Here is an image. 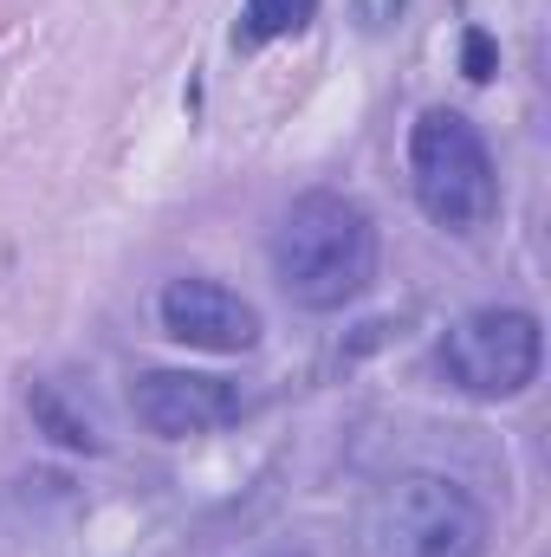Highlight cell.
<instances>
[{
	"mask_svg": "<svg viewBox=\"0 0 551 557\" xmlns=\"http://www.w3.org/2000/svg\"><path fill=\"white\" fill-rule=\"evenodd\" d=\"M273 278L298 311H344L377 285V221L364 201L311 188L273 227Z\"/></svg>",
	"mask_w": 551,
	"mask_h": 557,
	"instance_id": "6da1fadb",
	"label": "cell"
},
{
	"mask_svg": "<svg viewBox=\"0 0 551 557\" xmlns=\"http://www.w3.org/2000/svg\"><path fill=\"white\" fill-rule=\"evenodd\" d=\"M487 506L448 473H390L357 506V557H480Z\"/></svg>",
	"mask_w": 551,
	"mask_h": 557,
	"instance_id": "7a4b0ae2",
	"label": "cell"
},
{
	"mask_svg": "<svg viewBox=\"0 0 551 557\" xmlns=\"http://www.w3.org/2000/svg\"><path fill=\"white\" fill-rule=\"evenodd\" d=\"M409 188L448 234H480L500 214V169L461 111H421L409 124Z\"/></svg>",
	"mask_w": 551,
	"mask_h": 557,
	"instance_id": "3957f363",
	"label": "cell"
},
{
	"mask_svg": "<svg viewBox=\"0 0 551 557\" xmlns=\"http://www.w3.org/2000/svg\"><path fill=\"white\" fill-rule=\"evenodd\" d=\"M539 363H546V331L519 305H480V311L454 318L441 337V376L480 403L526 396L539 383Z\"/></svg>",
	"mask_w": 551,
	"mask_h": 557,
	"instance_id": "277c9868",
	"label": "cell"
},
{
	"mask_svg": "<svg viewBox=\"0 0 551 557\" xmlns=\"http://www.w3.org/2000/svg\"><path fill=\"white\" fill-rule=\"evenodd\" d=\"M131 409L149 434L162 441H195V434H215V428H234L247 416V396L241 383L228 376H201V370H143L137 389H131Z\"/></svg>",
	"mask_w": 551,
	"mask_h": 557,
	"instance_id": "5b68a950",
	"label": "cell"
},
{
	"mask_svg": "<svg viewBox=\"0 0 551 557\" xmlns=\"http://www.w3.org/2000/svg\"><path fill=\"white\" fill-rule=\"evenodd\" d=\"M156 318L175 344L188 350H215V357H241L260 344V311L221 285V278H169L156 298Z\"/></svg>",
	"mask_w": 551,
	"mask_h": 557,
	"instance_id": "8992f818",
	"label": "cell"
},
{
	"mask_svg": "<svg viewBox=\"0 0 551 557\" xmlns=\"http://www.w3.org/2000/svg\"><path fill=\"white\" fill-rule=\"evenodd\" d=\"M26 409L39 416V428H46L52 441H65V447H85V454H105V428H98L91 416H78V409H65L52 383H33V389H26Z\"/></svg>",
	"mask_w": 551,
	"mask_h": 557,
	"instance_id": "52a82bcc",
	"label": "cell"
},
{
	"mask_svg": "<svg viewBox=\"0 0 551 557\" xmlns=\"http://www.w3.org/2000/svg\"><path fill=\"white\" fill-rule=\"evenodd\" d=\"M318 13V0H247L241 13V46H267V39H285V33H305Z\"/></svg>",
	"mask_w": 551,
	"mask_h": 557,
	"instance_id": "ba28073f",
	"label": "cell"
},
{
	"mask_svg": "<svg viewBox=\"0 0 551 557\" xmlns=\"http://www.w3.org/2000/svg\"><path fill=\"white\" fill-rule=\"evenodd\" d=\"M467 78H474V85H487V78H493V39H487L480 26L467 33Z\"/></svg>",
	"mask_w": 551,
	"mask_h": 557,
	"instance_id": "9c48e42d",
	"label": "cell"
},
{
	"mask_svg": "<svg viewBox=\"0 0 551 557\" xmlns=\"http://www.w3.org/2000/svg\"><path fill=\"white\" fill-rule=\"evenodd\" d=\"M351 7H357V20H364L370 33H383V26H396V20H403V7H409V0H351Z\"/></svg>",
	"mask_w": 551,
	"mask_h": 557,
	"instance_id": "30bf717a",
	"label": "cell"
}]
</instances>
